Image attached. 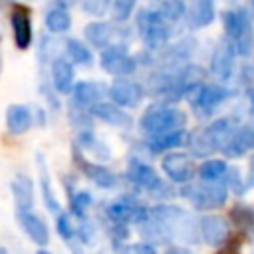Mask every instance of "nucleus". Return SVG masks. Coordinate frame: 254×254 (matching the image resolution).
Wrapping results in <instances>:
<instances>
[{
	"instance_id": "f704fd0d",
	"label": "nucleus",
	"mask_w": 254,
	"mask_h": 254,
	"mask_svg": "<svg viewBox=\"0 0 254 254\" xmlns=\"http://www.w3.org/2000/svg\"><path fill=\"white\" fill-rule=\"evenodd\" d=\"M111 6V0H79V8L91 16H103Z\"/></svg>"
},
{
	"instance_id": "72a5a7b5",
	"label": "nucleus",
	"mask_w": 254,
	"mask_h": 254,
	"mask_svg": "<svg viewBox=\"0 0 254 254\" xmlns=\"http://www.w3.org/2000/svg\"><path fill=\"white\" fill-rule=\"evenodd\" d=\"M115 252L117 254H157V250L151 242H135V244L119 242L115 246Z\"/></svg>"
},
{
	"instance_id": "7ed1b4c3",
	"label": "nucleus",
	"mask_w": 254,
	"mask_h": 254,
	"mask_svg": "<svg viewBox=\"0 0 254 254\" xmlns=\"http://www.w3.org/2000/svg\"><path fill=\"white\" fill-rule=\"evenodd\" d=\"M125 179L141 189V190H147L149 194L157 196V198H165L169 194L167 190V183L155 173V169L151 165H147L145 161H141L139 157L131 155L129 161H127V167H125Z\"/></svg>"
},
{
	"instance_id": "c9c22d12",
	"label": "nucleus",
	"mask_w": 254,
	"mask_h": 254,
	"mask_svg": "<svg viewBox=\"0 0 254 254\" xmlns=\"http://www.w3.org/2000/svg\"><path fill=\"white\" fill-rule=\"evenodd\" d=\"M75 238H79L81 244H91L95 240V226L87 218H79V224L75 226Z\"/></svg>"
},
{
	"instance_id": "c85d7f7f",
	"label": "nucleus",
	"mask_w": 254,
	"mask_h": 254,
	"mask_svg": "<svg viewBox=\"0 0 254 254\" xmlns=\"http://www.w3.org/2000/svg\"><path fill=\"white\" fill-rule=\"evenodd\" d=\"M67 196H69V214H73L75 218H85L87 210L93 204L91 192L89 190H69Z\"/></svg>"
},
{
	"instance_id": "a19ab883",
	"label": "nucleus",
	"mask_w": 254,
	"mask_h": 254,
	"mask_svg": "<svg viewBox=\"0 0 254 254\" xmlns=\"http://www.w3.org/2000/svg\"><path fill=\"white\" fill-rule=\"evenodd\" d=\"M250 97H252V105H254V89L250 91Z\"/></svg>"
},
{
	"instance_id": "f8f14e48",
	"label": "nucleus",
	"mask_w": 254,
	"mask_h": 254,
	"mask_svg": "<svg viewBox=\"0 0 254 254\" xmlns=\"http://www.w3.org/2000/svg\"><path fill=\"white\" fill-rule=\"evenodd\" d=\"M105 93H107V89H105L103 83L83 79V81H75V85H73V89H71L69 95H71V105L89 111V107H93L95 103H99Z\"/></svg>"
},
{
	"instance_id": "0eeeda50",
	"label": "nucleus",
	"mask_w": 254,
	"mask_h": 254,
	"mask_svg": "<svg viewBox=\"0 0 254 254\" xmlns=\"http://www.w3.org/2000/svg\"><path fill=\"white\" fill-rule=\"evenodd\" d=\"M71 157H73V163L77 165V169H79V171H81V173H83V175H85V177H87L95 187L105 189V190H111V189H115V187H117V183H119L117 175H115L111 169H107L105 165H99V163L89 161L77 145H73Z\"/></svg>"
},
{
	"instance_id": "f257e3e1",
	"label": "nucleus",
	"mask_w": 254,
	"mask_h": 254,
	"mask_svg": "<svg viewBox=\"0 0 254 254\" xmlns=\"http://www.w3.org/2000/svg\"><path fill=\"white\" fill-rule=\"evenodd\" d=\"M185 119L187 117L179 107L169 105V103H153L141 115L139 129H141V133H145V137H151V135L183 129Z\"/></svg>"
},
{
	"instance_id": "dca6fc26",
	"label": "nucleus",
	"mask_w": 254,
	"mask_h": 254,
	"mask_svg": "<svg viewBox=\"0 0 254 254\" xmlns=\"http://www.w3.org/2000/svg\"><path fill=\"white\" fill-rule=\"evenodd\" d=\"M115 24L111 22H103V20H93L83 28V38L87 42V46L95 48V50H103L105 46H109L115 38Z\"/></svg>"
},
{
	"instance_id": "cd10ccee",
	"label": "nucleus",
	"mask_w": 254,
	"mask_h": 254,
	"mask_svg": "<svg viewBox=\"0 0 254 254\" xmlns=\"http://www.w3.org/2000/svg\"><path fill=\"white\" fill-rule=\"evenodd\" d=\"M224 28H226V34L230 38L238 40V38L248 34V16L242 10L224 12Z\"/></svg>"
},
{
	"instance_id": "f3484780",
	"label": "nucleus",
	"mask_w": 254,
	"mask_h": 254,
	"mask_svg": "<svg viewBox=\"0 0 254 254\" xmlns=\"http://www.w3.org/2000/svg\"><path fill=\"white\" fill-rule=\"evenodd\" d=\"M34 125V111L28 105L12 103L6 109V127L12 135H24Z\"/></svg>"
},
{
	"instance_id": "7c9ffc66",
	"label": "nucleus",
	"mask_w": 254,
	"mask_h": 254,
	"mask_svg": "<svg viewBox=\"0 0 254 254\" xmlns=\"http://www.w3.org/2000/svg\"><path fill=\"white\" fill-rule=\"evenodd\" d=\"M159 14L167 20V22H177L185 16L187 8H185V2L183 0H163L159 4Z\"/></svg>"
},
{
	"instance_id": "c756f323",
	"label": "nucleus",
	"mask_w": 254,
	"mask_h": 254,
	"mask_svg": "<svg viewBox=\"0 0 254 254\" xmlns=\"http://www.w3.org/2000/svg\"><path fill=\"white\" fill-rule=\"evenodd\" d=\"M135 4H137V0H111V6H109L111 20L115 24L127 22L135 10Z\"/></svg>"
},
{
	"instance_id": "2eb2a0df",
	"label": "nucleus",
	"mask_w": 254,
	"mask_h": 254,
	"mask_svg": "<svg viewBox=\"0 0 254 254\" xmlns=\"http://www.w3.org/2000/svg\"><path fill=\"white\" fill-rule=\"evenodd\" d=\"M228 91L220 85H194V95H192V105L200 113H210L218 103L226 99Z\"/></svg>"
},
{
	"instance_id": "79ce46f5",
	"label": "nucleus",
	"mask_w": 254,
	"mask_h": 254,
	"mask_svg": "<svg viewBox=\"0 0 254 254\" xmlns=\"http://www.w3.org/2000/svg\"><path fill=\"white\" fill-rule=\"evenodd\" d=\"M0 254H8V250L6 248H0Z\"/></svg>"
},
{
	"instance_id": "4c0bfd02",
	"label": "nucleus",
	"mask_w": 254,
	"mask_h": 254,
	"mask_svg": "<svg viewBox=\"0 0 254 254\" xmlns=\"http://www.w3.org/2000/svg\"><path fill=\"white\" fill-rule=\"evenodd\" d=\"M165 254H190V252L185 250V248H169Z\"/></svg>"
},
{
	"instance_id": "6ab92c4d",
	"label": "nucleus",
	"mask_w": 254,
	"mask_h": 254,
	"mask_svg": "<svg viewBox=\"0 0 254 254\" xmlns=\"http://www.w3.org/2000/svg\"><path fill=\"white\" fill-rule=\"evenodd\" d=\"M189 141V135L185 129H175V131H167V133H159V135H151L145 139V147L151 153H165V151H173L175 147H181Z\"/></svg>"
},
{
	"instance_id": "4468645a",
	"label": "nucleus",
	"mask_w": 254,
	"mask_h": 254,
	"mask_svg": "<svg viewBox=\"0 0 254 254\" xmlns=\"http://www.w3.org/2000/svg\"><path fill=\"white\" fill-rule=\"evenodd\" d=\"M89 113H91V117H95L111 127H123V129L131 127V115L123 107L115 105L113 101H99L93 107H89Z\"/></svg>"
},
{
	"instance_id": "a878e982",
	"label": "nucleus",
	"mask_w": 254,
	"mask_h": 254,
	"mask_svg": "<svg viewBox=\"0 0 254 254\" xmlns=\"http://www.w3.org/2000/svg\"><path fill=\"white\" fill-rule=\"evenodd\" d=\"M252 147H254V127H242L240 131L232 133V137L224 145V153L232 155V157H238L246 149H252Z\"/></svg>"
},
{
	"instance_id": "aec40b11",
	"label": "nucleus",
	"mask_w": 254,
	"mask_h": 254,
	"mask_svg": "<svg viewBox=\"0 0 254 254\" xmlns=\"http://www.w3.org/2000/svg\"><path fill=\"white\" fill-rule=\"evenodd\" d=\"M75 145H77L81 151L91 153V155H93L95 159H99V161H109V159H111V149H109V145H107L103 139H99V137H97L93 131H89V129L77 131Z\"/></svg>"
},
{
	"instance_id": "423d86ee",
	"label": "nucleus",
	"mask_w": 254,
	"mask_h": 254,
	"mask_svg": "<svg viewBox=\"0 0 254 254\" xmlns=\"http://www.w3.org/2000/svg\"><path fill=\"white\" fill-rule=\"evenodd\" d=\"M183 194L200 210L216 208L226 200V189L214 181H204L202 185H189L183 189Z\"/></svg>"
},
{
	"instance_id": "9b49d317",
	"label": "nucleus",
	"mask_w": 254,
	"mask_h": 254,
	"mask_svg": "<svg viewBox=\"0 0 254 254\" xmlns=\"http://www.w3.org/2000/svg\"><path fill=\"white\" fill-rule=\"evenodd\" d=\"M161 167L173 183H189L194 175V163L187 153H167L161 161Z\"/></svg>"
},
{
	"instance_id": "473e14b6",
	"label": "nucleus",
	"mask_w": 254,
	"mask_h": 254,
	"mask_svg": "<svg viewBox=\"0 0 254 254\" xmlns=\"http://www.w3.org/2000/svg\"><path fill=\"white\" fill-rule=\"evenodd\" d=\"M56 230H58L62 240L71 244V240L75 238V224H73L69 212H64V210L58 212V216H56Z\"/></svg>"
},
{
	"instance_id": "412c9836",
	"label": "nucleus",
	"mask_w": 254,
	"mask_h": 254,
	"mask_svg": "<svg viewBox=\"0 0 254 254\" xmlns=\"http://www.w3.org/2000/svg\"><path fill=\"white\" fill-rule=\"evenodd\" d=\"M200 234L210 246H218L226 238L228 226L220 216H204L200 220Z\"/></svg>"
},
{
	"instance_id": "a211bd4d",
	"label": "nucleus",
	"mask_w": 254,
	"mask_h": 254,
	"mask_svg": "<svg viewBox=\"0 0 254 254\" xmlns=\"http://www.w3.org/2000/svg\"><path fill=\"white\" fill-rule=\"evenodd\" d=\"M10 190L18 210H32L34 206V181L26 173H16L10 183Z\"/></svg>"
},
{
	"instance_id": "6e6552de",
	"label": "nucleus",
	"mask_w": 254,
	"mask_h": 254,
	"mask_svg": "<svg viewBox=\"0 0 254 254\" xmlns=\"http://www.w3.org/2000/svg\"><path fill=\"white\" fill-rule=\"evenodd\" d=\"M145 85L143 83H137V81H133V79H129V77H115L113 81H111V85L107 87V95H109V99L115 103V105H119V107H123V109H133V107H137L141 101H143V97H145Z\"/></svg>"
},
{
	"instance_id": "e433bc0d",
	"label": "nucleus",
	"mask_w": 254,
	"mask_h": 254,
	"mask_svg": "<svg viewBox=\"0 0 254 254\" xmlns=\"http://www.w3.org/2000/svg\"><path fill=\"white\" fill-rule=\"evenodd\" d=\"M79 0H56V6H62V8H71L73 4H77Z\"/></svg>"
},
{
	"instance_id": "5701e85b",
	"label": "nucleus",
	"mask_w": 254,
	"mask_h": 254,
	"mask_svg": "<svg viewBox=\"0 0 254 254\" xmlns=\"http://www.w3.org/2000/svg\"><path fill=\"white\" fill-rule=\"evenodd\" d=\"M210 69L220 79H226L230 75V69H232V48H230V44H226V42L218 44V48L212 54Z\"/></svg>"
},
{
	"instance_id": "39448f33",
	"label": "nucleus",
	"mask_w": 254,
	"mask_h": 254,
	"mask_svg": "<svg viewBox=\"0 0 254 254\" xmlns=\"http://www.w3.org/2000/svg\"><path fill=\"white\" fill-rule=\"evenodd\" d=\"M111 224H139L143 218L149 216V208H145L133 194H121L105 204L103 212Z\"/></svg>"
},
{
	"instance_id": "4be33fe9",
	"label": "nucleus",
	"mask_w": 254,
	"mask_h": 254,
	"mask_svg": "<svg viewBox=\"0 0 254 254\" xmlns=\"http://www.w3.org/2000/svg\"><path fill=\"white\" fill-rule=\"evenodd\" d=\"M44 26L50 34H65L71 28V14L67 8L54 6L44 16Z\"/></svg>"
},
{
	"instance_id": "2f4dec72",
	"label": "nucleus",
	"mask_w": 254,
	"mask_h": 254,
	"mask_svg": "<svg viewBox=\"0 0 254 254\" xmlns=\"http://www.w3.org/2000/svg\"><path fill=\"white\" fill-rule=\"evenodd\" d=\"M224 173H226V163L220 161V159L204 161V163L198 167V175H200L202 181H218Z\"/></svg>"
},
{
	"instance_id": "ea45409f",
	"label": "nucleus",
	"mask_w": 254,
	"mask_h": 254,
	"mask_svg": "<svg viewBox=\"0 0 254 254\" xmlns=\"http://www.w3.org/2000/svg\"><path fill=\"white\" fill-rule=\"evenodd\" d=\"M36 254H54V252H48V250H44V248H40Z\"/></svg>"
},
{
	"instance_id": "393cba45",
	"label": "nucleus",
	"mask_w": 254,
	"mask_h": 254,
	"mask_svg": "<svg viewBox=\"0 0 254 254\" xmlns=\"http://www.w3.org/2000/svg\"><path fill=\"white\" fill-rule=\"evenodd\" d=\"M38 169H40V189H42V198H44V204H46V208L50 210V212H60L62 208H60V202H58V198H56V192H54V189H52V181H50V173H48V167H46V163H44V157L42 155H38Z\"/></svg>"
},
{
	"instance_id": "bb28decb",
	"label": "nucleus",
	"mask_w": 254,
	"mask_h": 254,
	"mask_svg": "<svg viewBox=\"0 0 254 254\" xmlns=\"http://www.w3.org/2000/svg\"><path fill=\"white\" fill-rule=\"evenodd\" d=\"M187 18H189V26H192V28H200V26L210 24L214 18L212 2L210 0H192Z\"/></svg>"
},
{
	"instance_id": "ddd939ff",
	"label": "nucleus",
	"mask_w": 254,
	"mask_h": 254,
	"mask_svg": "<svg viewBox=\"0 0 254 254\" xmlns=\"http://www.w3.org/2000/svg\"><path fill=\"white\" fill-rule=\"evenodd\" d=\"M16 216H18V222H20L22 230L26 232V236H28L34 244L46 246V244L50 242V228H48L46 220H44L40 214H36V212H32V210H18Z\"/></svg>"
},
{
	"instance_id": "f03ea898",
	"label": "nucleus",
	"mask_w": 254,
	"mask_h": 254,
	"mask_svg": "<svg viewBox=\"0 0 254 254\" xmlns=\"http://www.w3.org/2000/svg\"><path fill=\"white\" fill-rule=\"evenodd\" d=\"M135 28L147 50H163L171 38L169 22L157 8H141L135 14Z\"/></svg>"
},
{
	"instance_id": "b1692460",
	"label": "nucleus",
	"mask_w": 254,
	"mask_h": 254,
	"mask_svg": "<svg viewBox=\"0 0 254 254\" xmlns=\"http://www.w3.org/2000/svg\"><path fill=\"white\" fill-rule=\"evenodd\" d=\"M64 50H65V58L73 65H89L93 62V54L89 46L77 38H67L64 44Z\"/></svg>"
},
{
	"instance_id": "9d476101",
	"label": "nucleus",
	"mask_w": 254,
	"mask_h": 254,
	"mask_svg": "<svg viewBox=\"0 0 254 254\" xmlns=\"http://www.w3.org/2000/svg\"><path fill=\"white\" fill-rule=\"evenodd\" d=\"M50 79H52V87L58 95H69L75 85L73 64L64 56L54 58L50 62Z\"/></svg>"
},
{
	"instance_id": "1a4fd4ad",
	"label": "nucleus",
	"mask_w": 254,
	"mask_h": 254,
	"mask_svg": "<svg viewBox=\"0 0 254 254\" xmlns=\"http://www.w3.org/2000/svg\"><path fill=\"white\" fill-rule=\"evenodd\" d=\"M10 26L14 36V46L18 50H28L32 46L34 28H32V14L24 4H16L10 10Z\"/></svg>"
},
{
	"instance_id": "20e7f679",
	"label": "nucleus",
	"mask_w": 254,
	"mask_h": 254,
	"mask_svg": "<svg viewBox=\"0 0 254 254\" xmlns=\"http://www.w3.org/2000/svg\"><path fill=\"white\" fill-rule=\"evenodd\" d=\"M99 65L105 73L113 77H129L137 71L139 62L129 54L127 46L121 42H111L103 50H99Z\"/></svg>"
},
{
	"instance_id": "58836bf2",
	"label": "nucleus",
	"mask_w": 254,
	"mask_h": 254,
	"mask_svg": "<svg viewBox=\"0 0 254 254\" xmlns=\"http://www.w3.org/2000/svg\"><path fill=\"white\" fill-rule=\"evenodd\" d=\"M0 73H2V34H0Z\"/></svg>"
}]
</instances>
